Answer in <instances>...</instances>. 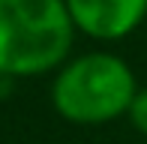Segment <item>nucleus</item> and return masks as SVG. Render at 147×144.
Returning a JSON list of instances; mask_svg holds the SVG:
<instances>
[{"instance_id": "1", "label": "nucleus", "mask_w": 147, "mask_h": 144, "mask_svg": "<svg viewBox=\"0 0 147 144\" xmlns=\"http://www.w3.org/2000/svg\"><path fill=\"white\" fill-rule=\"evenodd\" d=\"M75 33L66 0H0V78L57 72Z\"/></svg>"}, {"instance_id": "2", "label": "nucleus", "mask_w": 147, "mask_h": 144, "mask_svg": "<svg viewBox=\"0 0 147 144\" xmlns=\"http://www.w3.org/2000/svg\"><path fill=\"white\" fill-rule=\"evenodd\" d=\"M138 93L132 66L111 51L69 57L51 81V105L75 126H102L123 117Z\"/></svg>"}, {"instance_id": "3", "label": "nucleus", "mask_w": 147, "mask_h": 144, "mask_svg": "<svg viewBox=\"0 0 147 144\" xmlns=\"http://www.w3.org/2000/svg\"><path fill=\"white\" fill-rule=\"evenodd\" d=\"M66 9L78 33L99 42H117L141 27L147 0H66Z\"/></svg>"}, {"instance_id": "4", "label": "nucleus", "mask_w": 147, "mask_h": 144, "mask_svg": "<svg viewBox=\"0 0 147 144\" xmlns=\"http://www.w3.org/2000/svg\"><path fill=\"white\" fill-rule=\"evenodd\" d=\"M126 117H129V123L141 135H147V87H138V93L132 96V105L126 111Z\"/></svg>"}]
</instances>
